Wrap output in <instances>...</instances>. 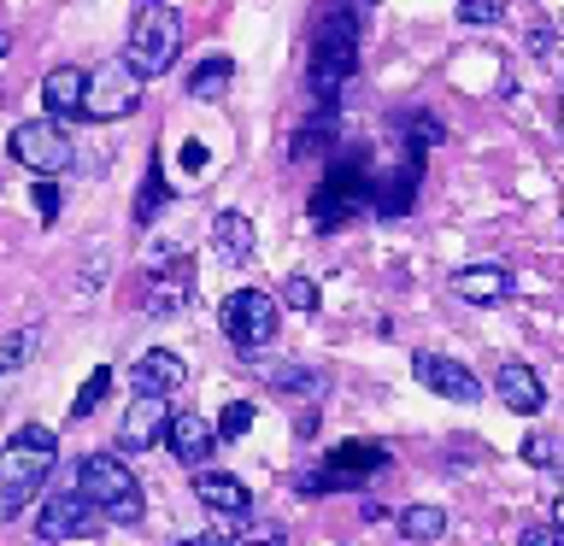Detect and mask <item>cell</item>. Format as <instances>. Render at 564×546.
Listing matches in <instances>:
<instances>
[{
  "mask_svg": "<svg viewBox=\"0 0 564 546\" xmlns=\"http://www.w3.org/2000/svg\"><path fill=\"white\" fill-rule=\"evenodd\" d=\"M165 447L176 465H188V470H206V458L212 447H218V429L200 417V412H171V429H165Z\"/></svg>",
  "mask_w": 564,
  "mask_h": 546,
  "instance_id": "cell-14",
  "label": "cell"
},
{
  "mask_svg": "<svg viewBox=\"0 0 564 546\" xmlns=\"http://www.w3.org/2000/svg\"><path fill=\"white\" fill-rule=\"evenodd\" d=\"M553 528H558V535H564V493H558V500H553Z\"/></svg>",
  "mask_w": 564,
  "mask_h": 546,
  "instance_id": "cell-36",
  "label": "cell"
},
{
  "mask_svg": "<svg viewBox=\"0 0 564 546\" xmlns=\"http://www.w3.org/2000/svg\"><path fill=\"white\" fill-rule=\"evenodd\" d=\"M447 535V511L441 505H405L400 511V540H412V546H430Z\"/></svg>",
  "mask_w": 564,
  "mask_h": 546,
  "instance_id": "cell-22",
  "label": "cell"
},
{
  "mask_svg": "<svg viewBox=\"0 0 564 546\" xmlns=\"http://www.w3.org/2000/svg\"><path fill=\"white\" fill-rule=\"evenodd\" d=\"M95 528H100V511L88 505L77 488L47 493L42 511H35V535L42 540H83V535H95Z\"/></svg>",
  "mask_w": 564,
  "mask_h": 546,
  "instance_id": "cell-11",
  "label": "cell"
},
{
  "mask_svg": "<svg viewBox=\"0 0 564 546\" xmlns=\"http://www.w3.org/2000/svg\"><path fill=\"white\" fill-rule=\"evenodd\" d=\"M106 394H112V370H106V364H100V370H95V376H88V382L77 387V400H70V417H77V423H83L88 412H100V400H106Z\"/></svg>",
  "mask_w": 564,
  "mask_h": 546,
  "instance_id": "cell-26",
  "label": "cell"
},
{
  "mask_svg": "<svg viewBox=\"0 0 564 546\" xmlns=\"http://www.w3.org/2000/svg\"><path fill=\"white\" fill-rule=\"evenodd\" d=\"M494 400H500L506 412H518V417H535L541 405H546V387H541V376L529 364L506 359L500 370H494Z\"/></svg>",
  "mask_w": 564,
  "mask_h": 546,
  "instance_id": "cell-15",
  "label": "cell"
},
{
  "mask_svg": "<svg viewBox=\"0 0 564 546\" xmlns=\"http://www.w3.org/2000/svg\"><path fill=\"white\" fill-rule=\"evenodd\" d=\"M212 247H218V259L247 264L253 259V218H247V211H218V218H212Z\"/></svg>",
  "mask_w": 564,
  "mask_h": 546,
  "instance_id": "cell-20",
  "label": "cell"
},
{
  "mask_svg": "<svg viewBox=\"0 0 564 546\" xmlns=\"http://www.w3.org/2000/svg\"><path fill=\"white\" fill-rule=\"evenodd\" d=\"M35 347H42V329H12V335H0V376L24 370V364L35 359Z\"/></svg>",
  "mask_w": 564,
  "mask_h": 546,
  "instance_id": "cell-23",
  "label": "cell"
},
{
  "mask_svg": "<svg viewBox=\"0 0 564 546\" xmlns=\"http://www.w3.org/2000/svg\"><path fill=\"white\" fill-rule=\"evenodd\" d=\"M141 106V77L130 70V59H112V65H95L88 70V95H83V118L95 123H118Z\"/></svg>",
  "mask_w": 564,
  "mask_h": 546,
  "instance_id": "cell-9",
  "label": "cell"
},
{
  "mask_svg": "<svg viewBox=\"0 0 564 546\" xmlns=\"http://www.w3.org/2000/svg\"><path fill=\"white\" fill-rule=\"evenodd\" d=\"M382 465H388V447H382V440H341V447H329L324 470H306L294 488L306 493V500H317L324 488H359V482H370Z\"/></svg>",
  "mask_w": 564,
  "mask_h": 546,
  "instance_id": "cell-6",
  "label": "cell"
},
{
  "mask_svg": "<svg viewBox=\"0 0 564 546\" xmlns=\"http://www.w3.org/2000/svg\"><path fill=\"white\" fill-rule=\"evenodd\" d=\"M7 148H12L18 165L35 171V176H65L70 165H77V148H70V135H65L59 118H30V123H18Z\"/></svg>",
  "mask_w": 564,
  "mask_h": 546,
  "instance_id": "cell-7",
  "label": "cell"
},
{
  "mask_svg": "<svg viewBox=\"0 0 564 546\" xmlns=\"http://www.w3.org/2000/svg\"><path fill=\"white\" fill-rule=\"evenodd\" d=\"M253 546H282V540H276V535H259V540H253Z\"/></svg>",
  "mask_w": 564,
  "mask_h": 546,
  "instance_id": "cell-38",
  "label": "cell"
},
{
  "mask_svg": "<svg viewBox=\"0 0 564 546\" xmlns=\"http://www.w3.org/2000/svg\"><path fill=\"white\" fill-rule=\"evenodd\" d=\"M359 211H377V171H370L365 153H341L312 194V223L341 229L347 218H359Z\"/></svg>",
  "mask_w": 564,
  "mask_h": 546,
  "instance_id": "cell-1",
  "label": "cell"
},
{
  "mask_svg": "<svg viewBox=\"0 0 564 546\" xmlns=\"http://www.w3.org/2000/svg\"><path fill=\"white\" fill-rule=\"evenodd\" d=\"M176 159H183V171H188V176H200V171H206V148H200V141H183V153H176Z\"/></svg>",
  "mask_w": 564,
  "mask_h": 546,
  "instance_id": "cell-35",
  "label": "cell"
},
{
  "mask_svg": "<svg viewBox=\"0 0 564 546\" xmlns=\"http://www.w3.org/2000/svg\"><path fill=\"white\" fill-rule=\"evenodd\" d=\"M83 95H88V70H77V65H53L42 77L47 118H83Z\"/></svg>",
  "mask_w": 564,
  "mask_h": 546,
  "instance_id": "cell-18",
  "label": "cell"
},
{
  "mask_svg": "<svg viewBox=\"0 0 564 546\" xmlns=\"http://www.w3.org/2000/svg\"><path fill=\"white\" fill-rule=\"evenodd\" d=\"M229 83H236V59L229 53H212V59H200L188 70V100H224L229 95Z\"/></svg>",
  "mask_w": 564,
  "mask_h": 546,
  "instance_id": "cell-21",
  "label": "cell"
},
{
  "mask_svg": "<svg viewBox=\"0 0 564 546\" xmlns=\"http://www.w3.org/2000/svg\"><path fill=\"white\" fill-rule=\"evenodd\" d=\"M523 458H529L535 470H553V465H558V447H553L546 435H529V440H523Z\"/></svg>",
  "mask_w": 564,
  "mask_h": 546,
  "instance_id": "cell-32",
  "label": "cell"
},
{
  "mask_svg": "<svg viewBox=\"0 0 564 546\" xmlns=\"http://www.w3.org/2000/svg\"><path fill=\"white\" fill-rule=\"evenodd\" d=\"M53 465H59V435L42 429V423H24V429H12V440L0 447V488L42 493Z\"/></svg>",
  "mask_w": 564,
  "mask_h": 546,
  "instance_id": "cell-5",
  "label": "cell"
},
{
  "mask_svg": "<svg viewBox=\"0 0 564 546\" xmlns=\"http://www.w3.org/2000/svg\"><path fill=\"white\" fill-rule=\"evenodd\" d=\"M165 429H171V405L159 394H135L130 412H123V423H118V447L123 452H148V447L165 440Z\"/></svg>",
  "mask_w": 564,
  "mask_h": 546,
  "instance_id": "cell-13",
  "label": "cell"
},
{
  "mask_svg": "<svg viewBox=\"0 0 564 546\" xmlns=\"http://www.w3.org/2000/svg\"><path fill=\"white\" fill-rule=\"evenodd\" d=\"M282 299H289L294 312H317V299H324V294H317L312 276H289V282H282Z\"/></svg>",
  "mask_w": 564,
  "mask_h": 546,
  "instance_id": "cell-30",
  "label": "cell"
},
{
  "mask_svg": "<svg viewBox=\"0 0 564 546\" xmlns=\"http://www.w3.org/2000/svg\"><path fill=\"white\" fill-rule=\"evenodd\" d=\"M35 218H42V223L59 218V183H53V176H42V183H35Z\"/></svg>",
  "mask_w": 564,
  "mask_h": 546,
  "instance_id": "cell-31",
  "label": "cell"
},
{
  "mask_svg": "<svg viewBox=\"0 0 564 546\" xmlns=\"http://www.w3.org/2000/svg\"><path fill=\"white\" fill-rule=\"evenodd\" d=\"M359 18L365 12H352L341 0V7L317 24V42H312V95L317 100H335L341 83L359 70Z\"/></svg>",
  "mask_w": 564,
  "mask_h": 546,
  "instance_id": "cell-2",
  "label": "cell"
},
{
  "mask_svg": "<svg viewBox=\"0 0 564 546\" xmlns=\"http://www.w3.org/2000/svg\"><path fill=\"white\" fill-rule=\"evenodd\" d=\"M506 18V0H458V24H500Z\"/></svg>",
  "mask_w": 564,
  "mask_h": 546,
  "instance_id": "cell-29",
  "label": "cell"
},
{
  "mask_svg": "<svg viewBox=\"0 0 564 546\" xmlns=\"http://www.w3.org/2000/svg\"><path fill=\"white\" fill-rule=\"evenodd\" d=\"M176 546H212L206 535H188V540H176Z\"/></svg>",
  "mask_w": 564,
  "mask_h": 546,
  "instance_id": "cell-37",
  "label": "cell"
},
{
  "mask_svg": "<svg viewBox=\"0 0 564 546\" xmlns=\"http://www.w3.org/2000/svg\"><path fill=\"white\" fill-rule=\"evenodd\" d=\"M141 7H153V0H135V12H141Z\"/></svg>",
  "mask_w": 564,
  "mask_h": 546,
  "instance_id": "cell-40",
  "label": "cell"
},
{
  "mask_svg": "<svg viewBox=\"0 0 564 546\" xmlns=\"http://www.w3.org/2000/svg\"><path fill=\"white\" fill-rule=\"evenodd\" d=\"M77 493L106 523H141V482L118 452H88L77 465Z\"/></svg>",
  "mask_w": 564,
  "mask_h": 546,
  "instance_id": "cell-3",
  "label": "cell"
},
{
  "mask_svg": "<svg viewBox=\"0 0 564 546\" xmlns=\"http://www.w3.org/2000/svg\"><path fill=\"white\" fill-rule=\"evenodd\" d=\"M558 540H564L558 528H541V523H529L523 535H518V546H558Z\"/></svg>",
  "mask_w": 564,
  "mask_h": 546,
  "instance_id": "cell-34",
  "label": "cell"
},
{
  "mask_svg": "<svg viewBox=\"0 0 564 546\" xmlns=\"http://www.w3.org/2000/svg\"><path fill=\"white\" fill-rule=\"evenodd\" d=\"M271 382H276V394H324V376L306 370V364H282Z\"/></svg>",
  "mask_w": 564,
  "mask_h": 546,
  "instance_id": "cell-27",
  "label": "cell"
},
{
  "mask_svg": "<svg viewBox=\"0 0 564 546\" xmlns=\"http://www.w3.org/2000/svg\"><path fill=\"white\" fill-rule=\"evenodd\" d=\"M30 500H35V493H24V488H0V523H12Z\"/></svg>",
  "mask_w": 564,
  "mask_h": 546,
  "instance_id": "cell-33",
  "label": "cell"
},
{
  "mask_svg": "<svg viewBox=\"0 0 564 546\" xmlns=\"http://www.w3.org/2000/svg\"><path fill=\"white\" fill-rule=\"evenodd\" d=\"M194 493H200V505L218 511V517H247V505H253L247 482H236V476H224V470H200L194 476Z\"/></svg>",
  "mask_w": 564,
  "mask_h": 546,
  "instance_id": "cell-19",
  "label": "cell"
},
{
  "mask_svg": "<svg viewBox=\"0 0 564 546\" xmlns=\"http://www.w3.org/2000/svg\"><path fill=\"white\" fill-rule=\"evenodd\" d=\"M165 200H171V188H165V171H159V159H153V165H148V183H141V194H135V223H153Z\"/></svg>",
  "mask_w": 564,
  "mask_h": 546,
  "instance_id": "cell-25",
  "label": "cell"
},
{
  "mask_svg": "<svg viewBox=\"0 0 564 546\" xmlns=\"http://www.w3.org/2000/svg\"><path fill=\"white\" fill-rule=\"evenodd\" d=\"M276 299L264 294V288H236L224 299V312H218V324L229 335V347L236 352H259V347H271L276 341Z\"/></svg>",
  "mask_w": 564,
  "mask_h": 546,
  "instance_id": "cell-8",
  "label": "cell"
},
{
  "mask_svg": "<svg viewBox=\"0 0 564 546\" xmlns=\"http://www.w3.org/2000/svg\"><path fill=\"white\" fill-rule=\"evenodd\" d=\"M7 47H12V35H7V30H0V53H7Z\"/></svg>",
  "mask_w": 564,
  "mask_h": 546,
  "instance_id": "cell-39",
  "label": "cell"
},
{
  "mask_svg": "<svg viewBox=\"0 0 564 546\" xmlns=\"http://www.w3.org/2000/svg\"><path fill=\"white\" fill-rule=\"evenodd\" d=\"M511 288L518 282H511L506 264H465V271H453V294L470 299V306H500Z\"/></svg>",
  "mask_w": 564,
  "mask_h": 546,
  "instance_id": "cell-17",
  "label": "cell"
},
{
  "mask_svg": "<svg viewBox=\"0 0 564 546\" xmlns=\"http://www.w3.org/2000/svg\"><path fill=\"white\" fill-rule=\"evenodd\" d=\"M247 429H253V400H229L218 417V440H241Z\"/></svg>",
  "mask_w": 564,
  "mask_h": 546,
  "instance_id": "cell-28",
  "label": "cell"
},
{
  "mask_svg": "<svg viewBox=\"0 0 564 546\" xmlns=\"http://www.w3.org/2000/svg\"><path fill=\"white\" fill-rule=\"evenodd\" d=\"M412 376L430 387V394L453 400V405H476V400H482V382H476L458 359H441V352H417V359H412Z\"/></svg>",
  "mask_w": 564,
  "mask_h": 546,
  "instance_id": "cell-12",
  "label": "cell"
},
{
  "mask_svg": "<svg viewBox=\"0 0 564 546\" xmlns=\"http://www.w3.org/2000/svg\"><path fill=\"white\" fill-rule=\"evenodd\" d=\"M183 382H188V364L176 359V352H165V347L141 352V359L130 364V387H135V394H159V400H171Z\"/></svg>",
  "mask_w": 564,
  "mask_h": 546,
  "instance_id": "cell-16",
  "label": "cell"
},
{
  "mask_svg": "<svg viewBox=\"0 0 564 546\" xmlns=\"http://www.w3.org/2000/svg\"><path fill=\"white\" fill-rule=\"evenodd\" d=\"M188 294H194V264L176 253V247H153V259H148V306L153 317H171V312H183L188 306Z\"/></svg>",
  "mask_w": 564,
  "mask_h": 546,
  "instance_id": "cell-10",
  "label": "cell"
},
{
  "mask_svg": "<svg viewBox=\"0 0 564 546\" xmlns=\"http://www.w3.org/2000/svg\"><path fill=\"white\" fill-rule=\"evenodd\" d=\"M176 53H183V18H176V7H165V0L141 7L135 12V30H130V47H123L130 70H135L141 83L165 77V70L176 65Z\"/></svg>",
  "mask_w": 564,
  "mask_h": 546,
  "instance_id": "cell-4",
  "label": "cell"
},
{
  "mask_svg": "<svg viewBox=\"0 0 564 546\" xmlns=\"http://www.w3.org/2000/svg\"><path fill=\"white\" fill-rule=\"evenodd\" d=\"M329 135H335V100H324V112H317L306 130L294 135V148H289V153H294V159H312V153H324V141H329Z\"/></svg>",
  "mask_w": 564,
  "mask_h": 546,
  "instance_id": "cell-24",
  "label": "cell"
}]
</instances>
